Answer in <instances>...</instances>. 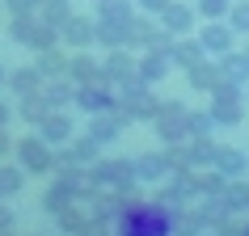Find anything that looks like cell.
<instances>
[{"instance_id":"1","label":"cell","mask_w":249,"mask_h":236,"mask_svg":"<svg viewBox=\"0 0 249 236\" xmlns=\"http://www.w3.org/2000/svg\"><path fill=\"white\" fill-rule=\"evenodd\" d=\"M173 232V215L169 207H144V202H135L131 207H123V215H118V236H169Z\"/></svg>"},{"instance_id":"2","label":"cell","mask_w":249,"mask_h":236,"mask_svg":"<svg viewBox=\"0 0 249 236\" xmlns=\"http://www.w3.org/2000/svg\"><path fill=\"white\" fill-rule=\"evenodd\" d=\"M9 38L17 42V47H30V51L38 55L47 51V47H59V30L51 26V21H38L34 13H21L9 21Z\"/></svg>"},{"instance_id":"3","label":"cell","mask_w":249,"mask_h":236,"mask_svg":"<svg viewBox=\"0 0 249 236\" xmlns=\"http://www.w3.org/2000/svg\"><path fill=\"white\" fill-rule=\"evenodd\" d=\"M89 182L97 190H118V194H131L135 190V160H93L89 165Z\"/></svg>"},{"instance_id":"4","label":"cell","mask_w":249,"mask_h":236,"mask_svg":"<svg viewBox=\"0 0 249 236\" xmlns=\"http://www.w3.org/2000/svg\"><path fill=\"white\" fill-rule=\"evenodd\" d=\"M114 110L127 118V122H148V118L160 114V97L148 89L144 80H135V84H127V89H123V97H118Z\"/></svg>"},{"instance_id":"5","label":"cell","mask_w":249,"mask_h":236,"mask_svg":"<svg viewBox=\"0 0 249 236\" xmlns=\"http://www.w3.org/2000/svg\"><path fill=\"white\" fill-rule=\"evenodd\" d=\"M13 156H17V165H21L26 173H51L55 165H59L55 144H47L42 135H26V139H17V144H13Z\"/></svg>"},{"instance_id":"6","label":"cell","mask_w":249,"mask_h":236,"mask_svg":"<svg viewBox=\"0 0 249 236\" xmlns=\"http://www.w3.org/2000/svg\"><path fill=\"white\" fill-rule=\"evenodd\" d=\"M152 122H157V131H160L165 144H182L186 135H190V110L178 105V101H160V114Z\"/></svg>"},{"instance_id":"7","label":"cell","mask_w":249,"mask_h":236,"mask_svg":"<svg viewBox=\"0 0 249 236\" xmlns=\"http://www.w3.org/2000/svg\"><path fill=\"white\" fill-rule=\"evenodd\" d=\"M211 97H215V101H211V118H215V127H236V122L245 118V101H241V89H236V84L224 80Z\"/></svg>"},{"instance_id":"8","label":"cell","mask_w":249,"mask_h":236,"mask_svg":"<svg viewBox=\"0 0 249 236\" xmlns=\"http://www.w3.org/2000/svg\"><path fill=\"white\" fill-rule=\"evenodd\" d=\"M157 17H160V30H169L173 38H182V34H190V30H195L198 9H195V4H186V0H169Z\"/></svg>"},{"instance_id":"9","label":"cell","mask_w":249,"mask_h":236,"mask_svg":"<svg viewBox=\"0 0 249 236\" xmlns=\"http://www.w3.org/2000/svg\"><path fill=\"white\" fill-rule=\"evenodd\" d=\"M102 72H106V84H135L140 80V72H135V59H131V51L127 47H118V51H110L102 59Z\"/></svg>"},{"instance_id":"10","label":"cell","mask_w":249,"mask_h":236,"mask_svg":"<svg viewBox=\"0 0 249 236\" xmlns=\"http://www.w3.org/2000/svg\"><path fill=\"white\" fill-rule=\"evenodd\" d=\"M59 38H64V47H72V51H85L89 42H97V21L72 13L64 26H59Z\"/></svg>"},{"instance_id":"11","label":"cell","mask_w":249,"mask_h":236,"mask_svg":"<svg viewBox=\"0 0 249 236\" xmlns=\"http://www.w3.org/2000/svg\"><path fill=\"white\" fill-rule=\"evenodd\" d=\"M76 105L85 114H102V110H114L118 97L106 89V80H97V84H76Z\"/></svg>"},{"instance_id":"12","label":"cell","mask_w":249,"mask_h":236,"mask_svg":"<svg viewBox=\"0 0 249 236\" xmlns=\"http://www.w3.org/2000/svg\"><path fill=\"white\" fill-rule=\"evenodd\" d=\"M123 122H127V118L118 114V110H102V114H89V139L93 144H114L118 139V131H123Z\"/></svg>"},{"instance_id":"13","label":"cell","mask_w":249,"mask_h":236,"mask_svg":"<svg viewBox=\"0 0 249 236\" xmlns=\"http://www.w3.org/2000/svg\"><path fill=\"white\" fill-rule=\"evenodd\" d=\"M97 148L102 144H93L89 135H72L64 144V152H59V165H80V169H89L93 160H97ZM59 165H55V169H59Z\"/></svg>"},{"instance_id":"14","label":"cell","mask_w":249,"mask_h":236,"mask_svg":"<svg viewBox=\"0 0 249 236\" xmlns=\"http://www.w3.org/2000/svg\"><path fill=\"white\" fill-rule=\"evenodd\" d=\"M68 76L76 80V84H97V80H106V72H102V64H97L89 51H76L68 59Z\"/></svg>"},{"instance_id":"15","label":"cell","mask_w":249,"mask_h":236,"mask_svg":"<svg viewBox=\"0 0 249 236\" xmlns=\"http://www.w3.org/2000/svg\"><path fill=\"white\" fill-rule=\"evenodd\" d=\"M232 34H236V30L224 26V21H207V26L198 30V42H203V51L224 55V51H232Z\"/></svg>"},{"instance_id":"16","label":"cell","mask_w":249,"mask_h":236,"mask_svg":"<svg viewBox=\"0 0 249 236\" xmlns=\"http://www.w3.org/2000/svg\"><path fill=\"white\" fill-rule=\"evenodd\" d=\"M186 80H190V89L215 93V89L224 84V72H220V64H207V59H198L195 67H186Z\"/></svg>"},{"instance_id":"17","label":"cell","mask_w":249,"mask_h":236,"mask_svg":"<svg viewBox=\"0 0 249 236\" xmlns=\"http://www.w3.org/2000/svg\"><path fill=\"white\" fill-rule=\"evenodd\" d=\"M38 135L47 139V144H68V139L76 135V127H72V118H68V114H59V110H51V114L42 118Z\"/></svg>"},{"instance_id":"18","label":"cell","mask_w":249,"mask_h":236,"mask_svg":"<svg viewBox=\"0 0 249 236\" xmlns=\"http://www.w3.org/2000/svg\"><path fill=\"white\" fill-rule=\"evenodd\" d=\"M220 72H224V80L228 84H249V55L245 51H224L220 55Z\"/></svg>"},{"instance_id":"19","label":"cell","mask_w":249,"mask_h":236,"mask_svg":"<svg viewBox=\"0 0 249 236\" xmlns=\"http://www.w3.org/2000/svg\"><path fill=\"white\" fill-rule=\"evenodd\" d=\"M198 59H203V42L198 38H173V47H169V64L173 67H195Z\"/></svg>"},{"instance_id":"20","label":"cell","mask_w":249,"mask_h":236,"mask_svg":"<svg viewBox=\"0 0 249 236\" xmlns=\"http://www.w3.org/2000/svg\"><path fill=\"white\" fill-rule=\"evenodd\" d=\"M17 101H21V105H17V114H21V118H26V122H30V127H42V118H47V114H51V101H47V93H26V97H17Z\"/></svg>"},{"instance_id":"21","label":"cell","mask_w":249,"mask_h":236,"mask_svg":"<svg viewBox=\"0 0 249 236\" xmlns=\"http://www.w3.org/2000/svg\"><path fill=\"white\" fill-rule=\"evenodd\" d=\"M169 67H173V64H169V51H144V59L135 64V72H140L144 84H152V80H160Z\"/></svg>"},{"instance_id":"22","label":"cell","mask_w":249,"mask_h":236,"mask_svg":"<svg viewBox=\"0 0 249 236\" xmlns=\"http://www.w3.org/2000/svg\"><path fill=\"white\" fill-rule=\"evenodd\" d=\"M135 177H140V182H160V177H169L165 152H144V156H135Z\"/></svg>"},{"instance_id":"23","label":"cell","mask_w":249,"mask_h":236,"mask_svg":"<svg viewBox=\"0 0 249 236\" xmlns=\"http://www.w3.org/2000/svg\"><path fill=\"white\" fill-rule=\"evenodd\" d=\"M9 89H13V97L38 93V89H42V72H38L34 64H30V67H13V72H9Z\"/></svg>"},{"instance_id":"24","label":"cell","mask_w":249,"mask_h":236,"mask_svg":"<svg viewBox=\"0 0 249 236\" xmlns=\"http://www.w3.org/2000/svg\"><path fill=\"white\" fill-rule=\"evenodd\" d=\"M34 67L42 72V80H55V76H68V59L59 47H47V51H38V59H34Z\"/></svg>"},{"instance_id":"25","label":"cell","mask_w":249,"mask_h":236,"mask_svg":"<svg viewBox=\"0 0 249 236\" xmlns=\"http://www.w3.org/2000/svg\"><path fill=\"white\" fill-rule=\"evenodd\" d=\"M211 165H215V169L232 182V177H241V173H245L249 160H245V152H236V148H215V160H211Z\"/></svg>"},{"instance_id":"26","label":"cell","mask_w":249,"mask_h":236,"mask_svg":"<svg viewBox=\"0 0 249 236\" xmlns=\"http://www.w3.org/2000/svg\"><path fill=\"white\" fill-rule=\"evenodd\" d=\"M42 93H47L51 110H64L68 101H76V80H72V76H55V80H51V84H47Z\"/></svg>"},{"instance_id":"27","label":"cell","mask_w":249,"mask_h":236,"mask_svg":"<svg viewBox=\"0 0 249 236\" xmlns=\"http://www.w3.org/2000/svg\"><path fill=\"white\" fill-rule=\"evenodd\" d=\"M127 26H131V21H97V42H102L106 51L127 47Z\"/></svg>"},{"instance_id":"28","label":"cell","mask_w":249,"mask_h":236,"mask_svg":"<svg viewBox=\"0 0 249 236\" xmlns=\"http://www.w3.org/2000/svg\"><path fill=\"white\" fill-rule=\"evenodd\" d=\"M26 185V169L21 165H0V198H17Z\"/></svg>"},{"instance_id":"29","label":"cell","mask_w":249,"mask_h":236,"mask_svg":"<svg viewBox=\"0 0 249 236\" xmlns=\"http://www.w3.org/2000/svg\"><path fill=\"white\" fill-rule=\"evenodd\" d=\"M224 185H228V177H224L215 165H211L207 173H195V190H198V194H207V198H220Z\"/></svg>"},{"instance_id":"30","label":"cell","mask_w":249,"mask_h":236,"mask_svg":"<svg viewBox=\"0 0 249 236\" xmlns=\"http://www.w3.org/2000/svg\"><path fill=\"white\" fill-rule=\"evenodd\" d=\"M131 0H97V21H131Z\"/></svg>"},{"instance_id":"31","label":"cell","mask_w":249,"mask_h":236,"mask_svg":"<svg viewBox=\"0 0 249 236\" xmlns=\"http://www.w3.org/2000/svg\"><path fill=\"white\" fill-rule=\"evenodd\" d=\"M220 202H224V211H228V215H232V211H245V207H249V185L228 182V185H224V194H220Z\"/></svg>"},{"instance_id":"32","label":"cell","mask_w":249,"mask_h":236,"mask_svg":"<svg viewBox=\"0 0 249 236\" xmlns=\"http://www.w3.org/2000/svg\"><path fill=\"white\" fill-rule=\"evenodd\" d=\"M211 160H215V144H211L207 135H195V139H190V165L211 169Z\"/></svg>"},{"instance_id":"33","label":"cell","mask_w":249,"mask_h":236,"mask_svg":"<svg viewBox=\"0 0 249 236\" xmlns=\"http://www.w3.org/2000/svg\"><path fill=\"white\" fill-rule=\"evenodd\" d=\"M85 219H89V215H80V211H76V202H72V207H64L59 215H55V228H59L64 236H76L80 228H85Z\"/></svg>"},{"instance_id":"34","label":"cell","mask_w":249,"mask_h":236,"mask_svg":"<svg viewBox=\"0 0 249 236\" xmlns=\"http://www.w3.org/2000/svg\"><path fill=\"white\" fill-rule=\"evenodd\" d=\"M68 17H72V4H68V0H47V4H42V21H51L55 30L64 26Z\"/></svg>"},{"instance_id":"35","label":"cell","mask_w":249,"mask_h":236,"mask_svg":"<svg viewBox=\"0 0 249 236\" xmlns=\"http://www.w3.org/2000/svg\"><path fill=\"white\" fill-rule=\"evenodd\" d=\"M228 26L236 34H249V0H232V9H228Z\"/></svg>"},{"instance_id":"36","label":"cell","mask_w":249,"mask_h":236,"mask_svg":"<svg viewBox=\"0 0 249 236\" xmlns=\"http://www.w3.org/2000/svg\"><path fill=\"white\" fill-rule=\"evenodd\" d=\"M228 9H232V0H198V13L207 17V21H220V17H228Z\"/></svg>"},{"instance_id":"37","label":"cell","mask_w":249,"mask_h":236,"mask_svg":"<svg viewBox=\"0 0 249 236\" xmlns=\"http://www.w3.org/2000/svg\"><path fill=\"white\" fill-rule=\"evenodd\" d=\"M211 127H215V118H211V110H207V114H198V110H190V139H195V135H211Z\"/></svg>"},{"instance_id":"38","label":"cell","mask_w":249,"mask_h":236,"mask_svg":"<svg viewBox=\"0 0 249 236\" xmlns=\"http://www.w3.org/2000/svg\"><path fill=\"white\" fill-rule=\"evenodd\" d=\"M42 4H47V0H4V9H9L13 17H21V13H34V9H42Z\"/></svg>"},{"instance_id":"39","label":"cell","mask_w":249,"mask_h":236,"mask_svg":"<svg viewBox=\"0 0 249 236\" xmlns=\"http://www.w3.org/2000/svg\"><path fill=\"white\" fill-rule=\"evenodd\" d=\"M76 236H110V223L97 219V215H89V219H85V228H80Z\"/></svg>"},{"instance_id":"40","label":"cell","mask_w":249,"mask_h":236,"mask_svg":"<svg viewBox=\"0 0 249 236\" xmlns=\"http://www.w3.org/2000/svg\"><path fill=\"white\" fill-rule=\"evenodd\" d=\"M4 228H17V215H13V207L0 198V232H4Z\"/></svg>"},{"instance_id":"41","label":"cell","mask_w":249,"mask_h":236,"mask_svg":"<svg viewBox=\"0 0 249 236\" xmlns=\"http://www.w3.org/2000/svg\"><path fill=\"white\" fill-rule=\"evenodd\" d=\"M135 4H140V9H144V13H160V9H165V4H169V0H135Z\"/></svg>"},{"instance_id":"42","label":"cell","mask_w":249,"mask_h":236,"mask_svg":"<svg viewBox=\"0 0 249 236\" xmlns=\"http://www.w3.org/2000/svg\"><path fill=\"white\" fill-rule=\"evenodd\" d=\"M9 152H13V139H9V131H4V127H0V160L9 156Z\"/></svg>"},{"instance_id":"43","label":"cell","mask_w":249,"mask_h":236,"mask_svg":"<svg viewBox=\"0 0 249 236\" xmlns=\"http://www.w3.org/2000/svg\"><path fill=\"white\" fill-rule=\"evenodd\" d=\"M9 118H13V110H9V101H0V127H9Z\"/></svg>"},{"instance_id":"44","label":"cell","mask_w":249,"mask_h":236,"mask_svg":"<svg viewBox=\"0 0 249 236\" xmlns=\"http://www.w3.org/2000/svg\"><path fill=\"white\" fill-rule=\"evenodd\" d=\"M0 84H9V67L0 64Z\"/></svg>"},{"instance_id":"45","label":"cell","mask_w":249,"mask_h":236,"mask_svg":"<svg viewBox=\"0 0 249 236\" xmlns=\"http://www.w3.org/2000/svg\"><path fill=\"white\" fill-rule=\"evenodd\" d=\"M0 236H17V232H13V228H4V232H0Z\"/></svg>"},{"instance_id":"46","label":"cell","mask_w":249,"mask_h":236,"mask_svg":"<svg viewBox=\"0 0 249 236\" xmlns=\"http://www.w3.org/2000/svg\"><path fill=\"white\" fill-rule=\"evenodd\" d=\"M245 236H249V228H245Z\"/></svg>"},{"instance_id":"47","label":"cell","mask_w":249,"mask_h":236,"mask_svg":"<svg viewBox=\"0 0 249 236\" xmlns=\"http://www.w3.org/2000/svg\"><path fill=\"white\" fill-rule=\"evenodd\" d=\"M245 55H249V47H245Z\"/></svg>"}]
</instances>
